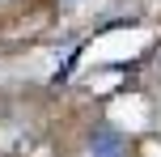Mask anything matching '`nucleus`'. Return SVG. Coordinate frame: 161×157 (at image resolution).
<instances>
[{"instance_id": "f257e3e1", "label": "nucleus", "mask_w": 161, "mask_h": 157, "mask_svg": "<svg viewBox=\"0 0 161 157\" xmlns=\"http://www.w3.org/2000/svg\"><path fill=\"white\" fill-rule=\"evenodd\" d=\"M89 157H127V140L114 127H97L89 140Z\"/></svg>"}]
</instances>
